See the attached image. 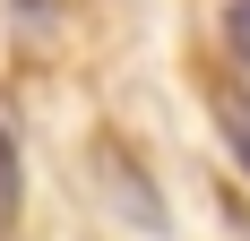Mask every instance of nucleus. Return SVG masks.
I'll return each mask as SVG.
<instances>
[{
	"mask_svg": "<svg viewBox=\"0 0 250 241\" xmlns=\"http://www.w3.org/2000/svg\"><path fill=\"white\" fill-rule=\"evenodd\" d=\"M216 120H225V146L242 155V172H250V95H216Z\"/></svg>",
	"mask_w": 250,
	"mask_h": 241,
	"instance_id": "obj_3",
	"label": "nucleus"
},
{
	"mask_svg": "<svg viewBox=\"0 0 250 241\" xmlns=\"http://www.w3.org/2000/svg\"><path fill=\"white\" fill-rule=\"evenodd\" d=\"M18 9H26V18H43V9H52V0H18Z\"/></svg>",
	"mask_w": 250,
	"mask_h": 241,
	"instance_id": "obj_5",
	"label": "nucleus"
},
{
	"mask_svg": "<svg viewBox=\"0 0 250 241\" xmlns=\"http://www.w3.org/2000/svg\"><path fill=\"white\" fill-rule=\"evenodd\" d=\"M225 43H233V60L250 69V0H233V9H225Z\"/></svg>",
	"mask_w": 250,
	"mask_h": 241,
	"instance_id": "obj_4",
	"label": "nucleus"
},
{
	"mask_svg": "<svg viewBox=\"0 0 250 241\" xmlns=\"http://www.w3.org/2000/svg\"><path fill=\"white\" fill-rule=\"evenodd\" d=\"M18 207H26V172H18V129L0 120V233L18 224Z\"/></svg>",
	"mask_w": 250,
	"mask_h": 241,
	"instance_id": "obj_2",
	"label": "nucleus"
},
{
	"mask_svg": "<svg viewBox=\"0 0 250 241\" xmlns=\"http://www.w3.org/2000/svg\"><path fill=\"white\" fill-rule=\"evenodd\" d=\"M95 172H104V181H112V207H121L129 224H147V233H155V224H164V207H155V198H147V181L129 172V155H121V146H95Z\"/></svg>",
	"mask_w": 250,
	"mask_h": 241,
	"instance_id": "obj_1",
	"label": "nucleus"
}]
</instances>
